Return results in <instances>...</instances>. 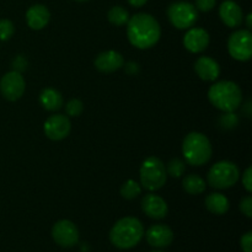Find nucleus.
Instances as JSON below:
<instances>
[{
    "instance_id": "obj_1",
    "label": "nucleus",
    "mask_w": 252,
    "mask_h": 252,
    "mask_svg": "<svg viewBox=\"0 0 252 252\" xmlns=\"http://www.w3.org/2000/svg\"><path fill=\"white\" fill-rule=\"evenodd\" d=\"M127 37L129 43L135 48L149 49L159 42L161 27L153 15L139 12L128 20Z\"/></svg>"
},
{
    "instance_id": "obj_2",
    "label": "nucleus",
    "mask_w": 252,
    "mask_h": 252,
    "mask_svg": "<svg viewBox=\"0 0 252 252\" xmlns=\"http://www.w3.org/2000/svg\"><path fill=\"white\" fill-rule=\"evenodd\" d=\"M144 236V226L142 221L134 217H125L116 221L110 231V241L120 250H129L134 248Z\"/></svg>"
},
{
    "instance_id": "obj_3",
    "label": "nucleus",
    "mask_w": 252,
    "mask_h": 252,
    "mask_svg": "<svg viewBox=\"0 0 252 252\" xmlns=\"http://www.w3.org/2000/svg\"><path fill=\"white\" fill-rule=\"evenodd\" d=\"M208 100L221 112H235L243 103V91L234 81L221 80L209 88Z\"/></svg>"
},
{
    "instance_id": "obj_4",
    "label": "nucleus",
    "mask_w": 252,
    "mask_h": 252,
    "mask_svg": "<svg viewBox=\"0 0 252 252\" xmlns=\"http://www.w3.org/2000/svg\"><path fill=\"white\" fill-rule=\"evenodd\" d=\"M211 140L206 134L199 132H191L182 142V155L187 164L192 166H202L209 162L212 158Z\"/></svg>"
},
{
    "instance_id": "obj_5",
    "label": "nucleus",
    "mask_w": 252,
    "mask_h": 252,
    "mask_svg": "<svg viewBox=\"0 0 252 252\" xmlns=\"http://www.w3.org/2000/svg\"><path fill=\"white\" fill-rule=\"evenodd\" d=\"M139 177L140 186L148 192H155L162 189L167 180L164 162L157 157L147 158L140 166Z\"/></svg>"
},
{
    "instance_id": "obj_6",
    "label": "nucleus",
    "mask_w": 252,
    "mask_h": 252,
    "mask_svg": "<svg viewBox=\"0 0 252 252\" xmlns=\"http://www.w3.org/2000/svg\"><path fill=\"white\" fill-rule=\"evenodd\" d=\"M240 179V169L229 160L216 162L207 174V184L216 189H228L235 186Z\"/></svg>"
},
{
    "instance_id": "obj_7",
    "label": "nucleus",
    "mask_w": 252,
    "mask_h": 252,
    "mask_svg": "<svg viewBox=\"0 0 252 252\" xmlns=\"http://www.w3.org/2000/svg\"><path fill=\"white\" fill-rule=\"evenodd\" d=\"M167 19L177 30H189L198 20V10L189 1L172 2L167 7Z\"/></svg>"
},
{
    "instance_id": "obj_8",
    "label": "nucleus",
    "mask_w": 252,
    "mask_h": 252,
    "mask_svg": "<svg viewBox=\"0 0 252 252\" xmlns=\"http://www.w3.org/2000/svg\"><path fill=\"white\" fill-rule=\"evenodd\" d=\"M228 52L238 62H248L252 57V33L250 30H236L229 36Z\"/></svg>"
},
{
    "instance_id": "obj_9",
    "label": "nucleus",
    "mask_w": 252,
    "mask_h": 252,
    "mask_svg": "<svg viewBox=\"0 0 252 252\" xmlns=\"http://www.w3.org/2000/svg\"><path fill=\"white\" fill-rule=\"evenodd\" d=\"M26 90V83L19 71L11 70L5 74L0 80V91L7 101H17Z\"/></svg>"
},
{
    "instance_id": "obj_10",
    "label": "nucleus",
    "mask_w": 252,
    "mask_h": 252,
    "mask_svg": "<svg viewBox=\"0 0 252 252\" xmlns=\"http://www.w3.org/2000/svg\"><path fill=\"white\" fill-rule=\"evenodd\" d=\"M52 238L62 248H73L79 241V230L73 221L62 219L52 228Z\"/></svg>"
},
{
    "instance_id": "obj_11",
    "label": "nucleus",
    "mask_w": 252,
    "mask_h": 252,
    "mask_svg": "<svg viewBox=\"0 0 252 252\" xmlns=\"http://www.w3.org/2000/svg\"><path fill=\"white\" fill-rule=\"evenodd\" d=\"M71 130V123L68 116L53 115L46 120L43 125V132L51 140H63L69 135Z\"/></svg>"
},
{
    "instance_id": "obj_12",
    "label": "nucleus",
    "mask_w": 252,
    "mask_h": 252,
    "mask_svg": "<svg viewBox=\"0 0 252 252\" xmlns=\"http://www.w3.org/2000/svg\"><path fill=\"white\" fill-rule=\"evenodd\" d=\"M211 37L204 29L191 27L184 36V47L193 54L202 53L209 46Z\"/></svg>"
},
{
    "instance_id": "obj_13",
    "label": "nucleus",
    "mask_w": 252,
    "mask_h": 252,
    "mask_svg": "<svg viewBox=\"0 0 252 252\" xmlns=\"http://www.w3.org/2000/svg\"><path fill=\"white\" fill-rule=\"evenodd\" d=\"M142 211L144 212L145 216L152 219H164L167 216L169 207H167L166 201L159 194H155L154 192H149L145 194L142 199Z\"/></svg>"
},
{
    "instance_id": "obj_14",
    "label": "nucleus",
    "mask_w": 252,
    "mask_h": 252,
    "mask_svg": "<svg viewBox=\"0 0 252 252\" xmlns=\"http://www.w3.org/2000/svg\"><path fill=\"white\" fill-rule=\"evenodd\" d=\"M94 64H95V68L101 73L111 74L122 68L123 64H125V58L120 52L110 49V51L101 52L96 57Z\"/></svg>"
},
{
    "instance_id": "obj_15",
    "label": "nucleus",
    "mask_w": 252,
    "mask_h": 252,
    "mask_svg": "<svg viewBox=\"0 0 252 252\" xmlns=\"http://www.w3.org/2000/svg\"><path fill=\"white\" fill-rule=\"evenodd\" d=\"M145 238L153 248H166L174 241V231L165 224H155L148 229Z\"/></svg>"
},
{
    "instance_id": "obj_16",
    "label": "nucleus",
    "mask_w": 252,
    "mask_h": 252,
    "mask_svg": "<svg viewBox=\"0 0 252 252\" xmlns=\"http://www.w3.org/2000/svg\"><path fill=\"white\" fill-rule=\"evenodd\" d=\"M219 17L225 26L236 29L244 21L243 9L234 0H225L219 6Z\"/></svg>"
},
{
    "instance_id": "obj_17",
    "label": "nucleus",
    "mask_w": 252,
    "mask_h": 252,
    "mask_svg": "<svg viewBox=\"0 0 252 252\" xmlns=\"http://www.w3.org/2000/svg\"><path fill=\"white\" fill-rule=\"evenodd\" d=\"M193 68L198 78L203 81H216L220 75V66L218 62L211 57H199L194 62Z\"/></svg>"
},
{
    "instance_id": "obj_18",
    "label": "nucleus",
    "mask_w": 252,
    "mask_h": 252,
    "mask_svg": "<svg viewBox=\"0 0 252 252\" xmlns=\"http://www.w3.org/2000/svg\"><path fill=\"white\" fill-rule=\"evenodd\" d=\"M51 20V12L44 5L34 4L26 11V22L34 31L44 29Z\"/></svg>"
},
{
    "instance_id": "obj_19",
    "label": "nucleus",
    "mask_w": 252,
    "mask_h": 252,
    "mask_svg": "<svg viewBox=\"0 0 252 252\" xmlns=\"http://www.w3.org/2000/svg\"><path fill=\"white\" fill-rule=\"evenodd\" d=\"M63 96L58 90L53 88H46L39 94V103L42 107L49 112H56L63 106Z\"/></svg>"
},
{
    "instance_id": "obj_20",
    "label": "nucleus",
    "mask_w": 252,
    "mask_h": 252,
    "mask_svg": "<svg viewBox=\"0 0 252 252\" xmlns=\"http://www.w3.org/2000/svg\"><path fill=\"white\" fill-rule=\"evenodd\" d=\"M206 208L216 216H224L230 208L228 197L224 196L220 192H212L206 197Z\"/></svg>"
},
{
    "instance_id": "obj_21",
    "label": "nucleus",
    "mask_w": 252,
    "mask_h": 252,
    "mask_svg": "<svg viewBox=\"0 0 252 252\" xmlns=\"http://www.w3.org/2000/svg\"><path fill=\"white\" fill-rule=\"evenodd\" d=\"M182 187L185 191L192 196H198L203 193L207 189V182L203 177L197 174H189L182 180Z\"/></svg>"
},
{
    "instance_id": "obj_22",
    "label": "nucleus",
    "mask_w": 252,
    "mask_h": 252,
    "mask_svg": "<svg viewBox=\"0 0 252 252\" xmlns=\"http://www.w3.org/2000/svg\"><path fill=\"white\" fill-rule=\"evenodd\" d=\"M107 19L112 25L121 27L123 25H127L128 20H129V14H128V11L125 7L116 5V6H112L110 9L107 14Z\"/></svg>"
},
{
    "instance_id": "obj_23",
    "label": "nucleus",
    "mask_w": 252,
    "mask_h": 252,
    "mask_svg": "<svg viewBox=\"0 0 252 252\" xmlns=\"http://www.w3.org/2000/svg\"><path fill=\"white\" fill-rule=\"evenodd\" d=\"M142 186L140 184H138L134 180H127L125 184L121 186V196L123 197L127 201H132V199H135L137 197L140 196L142 193Z\"/></svg>"
},
{
    "instance_id": "obj_24",
    "label": "nucleus",
    "mask_w": 252,
    "mask_h": 252,
    "mask_svg": "<svg viewBox=\"0 0 252 252\" xmlns=\"http://www.w3.org/2000/svg\"><path fill=\"white\" fill-rule=\"evenodd\" d=\"M165 169H166L167 176L175 177V179H179L186 171V165H185V161L181 159H171L167 165H165Z\"/></svg>"
},
{
    "instance_id": "obj_25",
    "label": "nucleus",
    "mask_w": 252,
    "mask_h": 252,
    "mask_svg": "<svg viewBox=\"0 0 252 252\" xmlns=\"http://www.w3.org/2000/svg\"><path fill=\"white\" fill-rule=\"evenodd\" d=\"M239 117L235 112H224L219 116L218 126L224 130H231L238 127Z\"/></svg>"
},
{
    "instance_id": "obj_26",
    "label": "nucleus",
    "mask_w": 252,
    "mask_h": 252,
    "mask_svg": "<svg viewBox=\"0 0 252 252\" xmlns=\"http://www.w3.org/2000/svg\"><path fill=\"white\" fill-rule=\"evenodd\" d=\"M84 111V103L79 98H71L66 102L65 112L68 117H79Z\"/></svg>"
},
{
    "instance_id": "obj_27",
    "label": "nucleus",
    "mask_w": 252,
    "mask_h": 252,
    "mask_svg": "<svg viewBox=\"0 0 252 252\" xmlns=\"http://www.w3.org/2000/svg\"><path fill=\"white\" fill-rule=\"evenodd\" d=\"M14 32L15 26L10 20H0V39H1V41H9V39L14 36Z\"/></svg>"
},
{
    "instance_id": "obj_28",
    "label": "nucleus",
    "mask_w": 252,
    "mask_h": 252,
    "mask_svg": "<svg viewBox=\"0 0 252 252\" xmlns=\"http://www.w3.org/2000/svg\"><path fill=\"white\" fill-rule=\"evenodd\" d=\"M239 209H240L244 216L248 217V218H252V197L250 194L241 199L240 204H239Z\"/></svg>"
},
{
    "instance_id": "obj_29",
    "label": "nucleus",
    "mask_w": 252,
    "mask_h": 252,
    "mask_svg": "<svg viewBox=\"0 0 252 252\" xmlns=\"http://www.w3.org/2000/svg\"><path fill=\"white\" fill-rule=\"evenodd\" d=\"M217 0H196V9L198 11L202 12H208L211 10H213V7L216 6Z\"/></svg>"
},
{
    "instance_id": "obj_30",
    "label": "nucleus",
    "mask_w": 252,
    "mask_h": 252,
    "mask_svg": "<svg viewBox=\"0 0 252 252\" xmlns=\"http://www.w3.org/2000/svg\"><path fill=\"white\" fill-rule=\"evenodd\" d=\"M241 181H243L244 189H245L249 193H251L252 192V167L251 166H249L248 169L244 171L243 180H241Z\"/></svg>"
},
{
    "instance_id": "obj_31",
    "label": "nucleus",
    "mask_w": 252,
    "mask_h": 252,
    "mask_svg": "<svg viewBox=\"0 0 252 252\" xmlns=\"http://www.w3.org/2000/svg\"><path fill=\"white\" fill-rule=\"evenodd\" d=\"M240 245H241V249H243L244 252H252V233L251 231H248L245 235L241 236Z\"/></svg>"
},
{
    "instance_id": "obj_32",
    "label": "nucleus",
    "mask_w": 252,
    "mask_h": 252,
    "mask_svg": "<svg viewBox=\"0 0 252 252\" xmlns=\"http://www.w3.org/2000/svg\"><path fill=\"white\" fill-rule=\"evenodd\" d=\"M12 66H14L15 71H19L21 73L22 70L27 68V61L24 58V56H17L15 57V59L12 61Z\"/></svg>"
},
{
    "instance_id": "obj_33",
    "label": "nucleus",
    "mask_w": 252,
    "mask_h": 252,
    "mask_svg": "<svg viewBox=\"0 0 252 252\" xmlns=\"http://www.w3.org/2000/svg\"><path fill=\"white\" fill-rule=\"evenodd\" d=\"M123 65H125L126 73L129 74V75H137L139 73V65L135 62H129V63L123 64Z\"/></svg>"
},
{
    "instance_id": "obj_34",
    "label": "nucleus",
    "mask_w": 252,
    "mask_h": 252,
    "mask_svg": "<svg viewBox=\"0 0 252 252\" xmlns=\"http://www.w3.org/2000/svg\"><path fill=\"white\" fill-rule=\"evenodd\" d=\"M128 2H129L132 6L134 7H140L143 6V5H145L148 2V0H128Z\"/></svg>"
},
{
    "instance_id": "obj_35",
    "label": "nucleus",
    "mask_w": 252,
    "mask_h": 252,
    "mask_svg": "<svg viewBox=\"0 0 252 252\" xmlns=\"http://www.w3.org/2000/svg\"><path fill=\"white\" fill-rule=\"evenodd\" d=\"M252 27V15L249 14L246 16V30H251Z\"/></svg>"
},
{
    "instance_id": "obj_36",
    "label": "nucleus",
    "mask_w": 252,
    "mask_h": 252,
    "mask_svg": "<svg viewBox=\"0 0 252 252\" xmlns=\"http://www.w3.org/2000/svg\"><path fill=\"white\" fill-rule=\"evenodd\" d=\"M75 1H79V2H85V1H89V0H75Z\"/></svg>"
},
{
    "instance_id": "obj_37",
    "label": "nucleus",
    "mask_w": 252,
    "mask_h": 252,
    "mask_svg": "<svg viewBox=\"0 0 252 252\" xmlns=\"http://www.w3.org/2000/svg\"><path fill=\"white\" fill-rule=\"evenodd\" d=\"M152 252H164V251H152Z\"/></svg>"
}]
</instances>
